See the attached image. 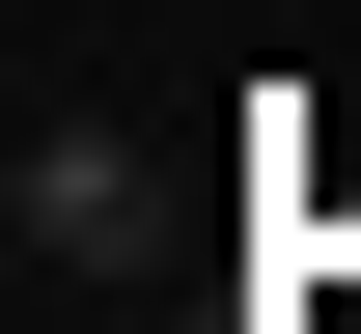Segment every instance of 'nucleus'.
I'll use <instances>...</instances> for the list:
<instances>
[{
	"label": "nucleus",
	"instance_id": "1",
	"mask_svg": "<svg viewBox=\"0 0 361 334\" xmlns=\"http://www.w3.org/2000/svg\"><path fill=\"white\" fill-rule=\"evenodd\" d=\"M0 251H28V279H139V251H167V140L28 112V140H0Z\"/></svg>",
	"mask_w": 361,
	"mask_h": 334
}]
</instances>
